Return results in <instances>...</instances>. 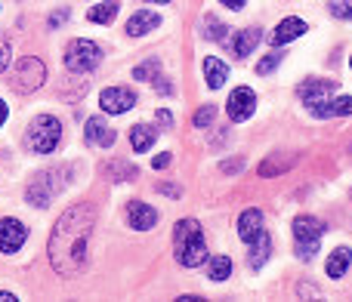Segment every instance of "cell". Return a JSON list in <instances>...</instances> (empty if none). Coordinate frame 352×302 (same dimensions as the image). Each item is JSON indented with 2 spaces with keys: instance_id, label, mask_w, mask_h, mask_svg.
Wrapping results in <instances>:
<instances>
[{
  "instance_id": "cell-1",
  "label": "cell",
  "mask_w": 352,
  "mask_h": 302,
  "mask_svg": "<svg viewBox=\"0 0 352 302\" xmlns=\"http://www.w3.org/2000/svg\"><path fill=\"white\" fill-rule=\"evenodd\" d=\"M93 222H96V210H93V204H74V207H68V210L59 216V222L53 225L47 253H50V262H53V268L59 275L84 272L87 244H90V235H93Z\"/></svg>"
},
{
  "instance_id": "cell-2",
  "label": "cell",
  "mask_w": 352,
  "mask_h": 302,
  "mask_svg": "<svg viewBox=\"0 0 352 302\" xmlns=\"http://www.w3.org/2000/svg\"><path fill=\"white\" fill-rule=\"evenodd\" d=\"M173 253L176 262L186 268H201L207 262V244L201 235L198 219H179L173 229Z\"/></svg>"
},
{
  "instance_id": "cell-3",
  "label": "cell",
  "mask_w": 352,
  "mask_h": 302,
  "mask_svg": "<svg viewBox=\"0 0 352 302\" xmlns=\"http://www.w3.org/2000/svg\"><path fill=\"white\" fill-rule=\"evenodd\" d=\"M324 222H318L316 216H297L294 219V250L303 262L316 259L318 247H322Z\"/></svg>"
},
{
  "instance_id": "cell-4",
  "label": "cell",
  "mask_w": 352,
  "mask_h": 302,
  "mask_svg": "<svg viewBox=\"0 0 352 302\" xmlns=\"http://www.w3.org/2000/svg\"><path fill=\"white\" fill-rule=\"evenodd\" d=\"M59 139H62L59 117L41 115V117H34V121L28 124V146L34 148V151H41V154H50V151H56Z\"/></svg>"
},
{
  "instance_id": "cell-5",
  "label": "cell",
  "mask_w": 352,
  "mask_h": 302,
  "mask_svg": "<svg viewBox=\"0 0 352 302\" xmlns=\"http://www.w3.org/2000/svg\"><path fill=\"white\" fill-rule=\"evenodd\" d=\"M102 47L93 40H72L65 47V65L68 71L74 74H90L99 68V62H102Z\"/></svg>"
},
{
  "instance_id": "cell-6",
  "label": "cell",
  "mask_w": 352,
  "mask_h": 302,
  "mask_svg": "<svg viewBox=\"0 0 352 302\" xmlns=\"http://www.w3.org/2000/svg\"><path fill=\"white\" fill-rule=\"evenodd\" d=\"M65 182H68V176H59V170H47V173H37L34 176V182H31V188H28V204H34V207H50V200L56 198V194L65 188Z\"/></svg>"
},
{
  "instance_id": "cell-7",
  "label": "cell",
  "mask_w": 352,
  "mask_h": 302,
  "mask_svg": "<svg viewBox=\"0 0 352 302\" xmlns=\"http://www.w3.org/2000/svg\"><path fill=\"white\" fill-rule=\"evenodd\" d=\"M43 80H47V68H43V62L34 59V56H25L19 65H12V84H16L19 93L41 90Z\"/></svg>"
},
{
  "instance_id": "cell-8",
  "label": "cell",
  "mask_w": 352,
  "mask_h": 302,
  "mask_svg": "<svg viewBox=\"0 0 352 302\" xmlns=\"http://www.w3.org/2000/svg\"><path fill=\"white\" fill-rule=\"evenodd\" d=\"M226 111H229L232 124L250 121V115L256 111V93L250 90V86H238V90H232L229 102H226Z\"/></svg>"
},
{
  "instance_id": "cell-9",
  "label": "cell",
  "mask_w": 352,
  "mask_h": 302,
  "mask_svg": "<svg viewBox=\"0 0 352 302\" xmlns=\"http://www.w3.org/2000/svg\"><path fill=\"white\" fill-rule=\"evenodd\" d=\"M337 90V84L334 80H328V78H309V80H303V84L297 86V96H300V102L306 105V108H316V105H322L324 99H331V93Z\"/></svg>"
},
{
  "instance_id": "cell-10",
  "label": "cell",
  "mask_w": 352,
  "mask_h": 302,
  "mask_svg": "<svg viewBox=\"0 0 352 302\" xmlns=\"http://www.w3.org/2000/svg\"><path fill=\"white\" fill-rule=\"evenodd\" d=\"M25 237H28V229H25L19 219H12V216L0 219V253L3 256L19 253L22 244H25Z\"/></svg>"
},
{
  "instance_id": "cell-11",
  "label": "cell",
  "mask_w": 352,
  "mask_h": 302,
  "mask_svg": "<svg viewBox=\"0 0 352 302\" xmlns=\"http://www.w3.org/2000/svg\"><path fill=\"white\" fill-rule=\"evenodd\" d=\"M99 105H102L105 115H124V111H130L136 105V93L124 90V86H109L99 96Z\"/></svg>"
},
{
  "instance_id": "cell-12",
  "label": "cell",
  "mask_w": 352,
  "mask_h": 302,
  "mask_svg": "<svg viewBox=\"0 0 352 302\" xmlns=\"http://www.w3.org/2000/svg\"><path fill=\"white\" fill-rule=\"evenodd\" d=\"M127 222L136 231H152L158 225V210L148 207L146 200H130L127 204Z\"/></svg>"
},
{
  "instance_id": "cell-13",
  "label": "cell",
  "mask_w": 352,
  "mask_h": 302,
  "mask_svg": "<svg viewBox=\"0 0 352 302\" xmlns=\"http://www.w3.org/2000/svg\"><path fill=\"white\" fill-rule=\"evenodd\" d=\"M84 136H87V142H90V146H96V148H111V146H115V130H111L99 115H93L90 121H87Z\"/></svg>"
},
{
  "instance_id": "cell-14",
  "label": "cell",
  "mask_w": 352,
  "mask_h": 302,
  "mask_svg": "<svg viewBox=\"0 0 352 302\" xmlns=\"http://www.w3.org/2000/svg\"><path fill=\"white\" fill-rule=\"evenodd\" d=\"M306 34V22L303 19H297V16H291V19H281L278 25H275V31H272V47H285V43H291V40H297V37H303Z\"/></svg>"
},
{
  "instance_id": "cell-15",
  "label": "cell",
  "mask_w": 352,
  "mask_h": 302,
  "mask_svg": "<svg viewBox=\"0 0 352 302\" xmlns=\"http://www.w3.org/2000/svg\"><path fill=\"white\" fill-rule=\"evenodd\" d=\"M266 231V222H263V213L260 210H244L241 216H238V237H241L244 244L256 241V235H263Z\"/></svg>"
},
{
  "instance_id": "cell-16",
  "label": "cell",
  "mask_w": 352,
  "mask_h": 302,
  "mask_svg": "<svg viewBox=\"0 0 352 302\" xmlns=\"http://www.w3.org/2000/svg\"><path fill=\"white\" fill-rule=\"evenodd\" d=\"M260 37H263V31H260V28H244V31H238V34H235V40L229 43L232 56H235V59H248V56L256 49V43H260Z\"/></svg>"
},
{
  "instance_id": "cell-17",
  "label": "cell",
  "mask_w": 352,
  "mask_h": 302,
  "mask_svg": "<svg viewBox=\"0 0 352 302\" xmlns=\"http://www.w3.org/2000/svg\"><path fill=\"white\" fill-rule=\"evenodd\" d=\"M158 25H161V16H158V12L140 10V12H133V16H130L127 34H130V37H142V34H148V31H155Z\"/></svg>"
},
{
  "instance_id": "cell-18",
  "label": "cell",
  "mask_w": 352,
  "mask_h": 302,
  "mask_svg": "<svg viewBox=\"0 0 352 302\" xmlns=\"http://www.w3.org/2000/svg\"><path fill=\"white\" fill-rule=\"evenodd\" d=\"M312 115L316 117H346L352 115V96H337V99H324L322 105H316L312 108Z\"/></svg>"
},
{
  "instance_id": "cell-19",
  "label": "cell",
  "mask_w": 352,
  "mask_h": 302,
  "mask_svg": "<svg viewBox=\"0 0 352 302\" xmlns=\"http://www.w3.org/2000/svg\"><path fill=\"white\" fill-rule=\"evenodd\" d=\"M204 80L210 90H223V84L229 80V65H226L223 59H213V56H207L204 59Z\"/></svg>"
},
{
  "instance_id": "cell-20",
  "label": "cell",
  "mask_w": 352,
  "mask_h": 302,
  "mask_svg": "<svg viewBox=\"0 0 352 302\" xmlns=\"http://www.w3.org/2000/svg\"><path fill=\"white\" fill-rule=\"evenodd\" d=\"M248 247H250V268H254V272H260L263 262L272 256V237L263 231V235H256V241H250Z\"/></svg>"
},
{
  "instance_id": "cell-21",
  "label": "cell",
  "mask_w": 352,
  "mask_h": 302,
  "mask_svg": "<svg viewBox=\"0 0 352 302\" xmlns=\"http://www.w3.org/2000/svg\"><path fill=\"white\" fill-rule=\"evenodd\" d=\"M349 262H352V250L349 247H337L334 253L328 256V266H324V272H328V278H343V275L349 272Z\"/></svg>"
},
{
  "instance_id": "cell-22",
  "label": "cell",
  "mask_w": 352,
  "mask_h": 302,
  "mask_svg": "<svg viewBox=\"0 0 352 302\" xmlns=\"http://www.w3.org/2000/svg\"><path fill=\"white\" fill-rule=\"evenodd\" d=\"M155 139H158V133H155V127H148V124H136L133 130H130V146L133 151H148L155 146Z\"/></svg>"
},
{
  "instance_id": "cell-23",
  "label": "cell",
  "mask_w": 352,
  "mask_h": 302,
  "mask_svg": "<svg viewBox=\"0 0 352 302\" xmlns=\"http://www.w3.org/2000/svg\"><path fill=\"white\" fill-rule=\"evenodd\" d=\"M294 161H297V154H272V157H266V161L260 163V176H278V173H285V170L294 167Z\"/></svg>"
},
{
  "instance_id": "cell-24",
  "label": "cell",
  "mask_w": 352,
  "mask_h": 302,
  "mask_svg": "<svg viewBox=\"0 0 352 302\" xmlns=\"http://www.w3.org/2000/svg\"><path fill=\"white\" fill-rule=\"evenodd\" d=\"M115 16H118V3H115V0H105V3L93 6V10L87 12V19H90L93 25H111V22H115Z\"/></svg>"
},
{
  "instance_id": "cell-25",
  "label": "cell",
  "mask_w": 352,
  "mask_h": 302,
  "mask_svg": "<svg viewBox=\"0 0 352 302\" xmlns=\"http://www.w3.org/2000/svg\"><path fill=\"white\" fill-rule=\"evenodd\" d=\"M229 275H232V259H229V256L207 259V278H210V281H226Z\"/></svg>"
},
{
  "instance_id": "cell-26",
  "label": "cell",
  "mask_w": 352,
  "mask_h": 302,
  "mask_svg": "<svg viewBox=\"0 0 352 302\" xmlns=\"http://www.w3.org/2000/svg\"><path fill=\"white\" fill-rule=\"evenodd\" d=\"M204 37L207 40H217V43H223L226 37H229V28H226L223 22H217L213 16H207L204 19Z\"/></svg>"
},
{
  "instance_id": "cell-27",
  "label": "cell",
  "mask_w": 352,
  "mask_h": 302,
  "mask_svg": "<svg viewBox=\"0 0 352 302\" xmlns=\"http://www.w3.org/2000/svg\"><path fill=\"white\" fill-rule=\"evenodd\" d=\"M161 74V65L155 59H148V62H142L140 68H133V80H155Z\"/></svg>"
},
{
  "instance_id": "cell-28",
  "label": "cell",
  "mask_w": 352,
  "mask_h": 302,
  "mask_svg": "<svg viewBox=\"0 0 352 302\" xmlns=\"http://www.w3.org/2000/svg\"><path fill=\"white\" fill-rule=\"evenodd\" d=\"M213 121H217V108H213V105H201V108H198V115H195V127H201V130H204V127H210V124Z\"/></svg>"
},
{
  "instance_id": "cell-29",
  "label": "cell",
  "mask_w": 352,
  "mask_h": 302,
  "mask_svg": "<svg viewBox=\"0 0 352 302\" xmlns=\"http://www.w3.org/2000/svg\"><path fill=\"white\" fill-rule=\"evenodd\" d=\"M109 176L111 179H136V167H130V163H124V161H115Z\"/></svg>"
},
{
  "instance_id": "cell-30",
  "label": "cell",
  "mask_w": 352,
  "mask_h": 302,
  "mask_svg": "<svg viewBox=\"0 0 352 302\" xmlns=\"http://www.w3.org/2000/svg\"><path fill=\"white\" fill-rule=\"evenodd\" d=\"M328 10H331V16H337V19H352V0H331Z\"/></svg>"
},
{
  "instance_id": "cell-31",
  "label": "cell",
  "mask_w": 352,
  "mask_h": 302,
  "mask_svg": "<svg viewBox=\"0 0 352 302\" xmlns=\"http://www.w3.org/2000/svg\"><path fill=\"white\" fill-rule=\"evenodd\" d=\"M278 62H281V56H278V53L263 56V59L256 62V74H263V78H266V74H272L275 68H278Z\"/></svg>"
},
{
  "instance_id": "cell-32",
  "label": "cell",
  "mask_w": 352,
  "mask_h": 302,
  "mask_svg": "<svg viewBox=\"0 0 352 302\" xmlns=\"http://www.w3.org/2000/svg\"><path fill=\"white\" fill-rule=\"evenodd\" d=\"M10 59H12V47H10V40H6V37H0V74L6 71Z\"/></svg>"
},
{
  "instance_id": "cell-33",
  "label": "cell",
  "mask_w": 352,
  "mask_h": 302,
  "mask_svg": "<svg viewBox=\"0 0 352 302\" xmlns=\"http://www.w3.org/2000/svg\"><path fill=\"white\" fill-rule=\"evenodd\" d=\"M155 93H161V96H170V93H173V84H170L167 78H161V74H158V78H155Z\"/></svg>"
},
{
  "instance_id": "cell-34",
  "label": "cell",
  "mask_w": 352,
  "mask_h": 302,
  "mask_svg": "<svg viewBox=\"0 0 352 302\" xmlns=\"http://www.w3.org/2000/svg\"><path fill=\"white\" fill-rule=\"evenodd\" d=\"M170 161H173L170 151H164V154H158V157L152 161V167H155V170H167V167H170Z\"/></svg>"
},
{
  "instance_id": "cell-35",
  "label": "cell",
  "mask_w": 352,
  "mask_h": 302,
  "mask_svg": "<svg viewBox=\"0 0 352 302\" xmlns=\"http://www.w3.org/2000/svg\"><path fill=\"white\" fill-rule=\"evenodd\" d=\"M158 124H161L164 130H170V127H173V115H170L167 108H161V111H158Z\"/></svg>"
},
{
  "instance_id": "cell-36",
  "label": "cell",
  "mask_w": 352,
  "mask_h": 302,
  "mask_svg": "<svg viewBox=\"0 0 352 302\" xmlns=\"http://www.w3.org/2000/svg\"><path fill=\"white\" fill-rule=\"evenodd\" d=\"M158 191H161V194H170V198H179V188H176V185H167V182H164V185H158Z\"/></svg>"
},
{
  "instance_id": "cell-37",
  "label": "cell",
  "mask_w": 352,
  "mask_h": 302,
  "mask_svg": "<svg viewBox=\"0 0 352 302\" xmlns=\"http://www.w3.org/2000/svg\"><path fill=\"white\" fill-rule=\"evenodd\" d=\"M244 167V161H226V173H238V170H241Z\"/></svg>"
},
{
  "instance_id": "cell-38",
  "label": "cell",
  "mask_w": 352,
  "mask_h": 302,
  "mask_svg": "<svg viewBox=\"0 0 352 302\" xmlns=\"http://www.w3.org/2000/svg\"><path fill=\"white\" fill-rule=\"evenodd\" d=\"M219 3L229 6V10H244V3H248V0H219Z\"/></svg>"
},
{
  "instance_id": "cell-39",
  "label": "cell",
  "mask_w": 352,
  "mask_h": 302,
  "mask_svg": "<svg viewBox=\"0 0 352 302\" xmlns=\"http://www.w3.org/2000/svg\"><path fill=\"white\" fill-rule=\"evenodd\" d=\"M65 19H68V10H62V12H56V16L50 19V25H53V28H56V25H62V22H65Z\"/></svg>"
},
{
  "instance_id": "cell-40",
  "label": "cell",
  "mask_w": 352,
  "mask_h": 302,
  "mask_svg": "<svg viewBox=\"0 0 352 302\" xmlns=\"http://www.w3.org/2000/svg\"><path fill=\"white\" fill-rule=\"evenodd\" d=\"M3 121H6V102L0 99V127H3Z\"/></svg>"
},
{
  "instance_id": "cell-41",
  "label": "cell",
  "mask_w": 352,
  "mask_h": 302,
  "mask_svg": "<svg viewBox=\"0 0 352 302\" xmlns=\"http://www.w3.org/2000/svg\"><path fill=\"white\" fill-rule=\"evenodd\" d=\"M6 299H10V302H12V299H16V297H12V293H0V302H6Z\"/></svg>"
},
{
  "instance_id": "cell-42",
  "label": "cell",
  "mask_w": 352,
  "mask_h": 302,
  "mask_svg": "<svg viewBox=\"0 0 352 302\" xmlns=\"http://www.w3.org/2000/svg\"><path fill=\"white\" fill-rule=\"evenodd\" d=\"M148 3H170V0H148Z\"/></svg>"
},
{
  "instance_id": "cell-43",
  "label": "cell",
  "mask_w": 352,
  "mask_h": 302,
  "mask_svg": "<svg viewBox=\"0 0 352 302\" xmlns=\"http://www.w3.org/2000/svg\"><path fill=\"white\" fill-rule=\"evenodd\" d=\"M349 65H352V59H349Z\"/></svg>"
}]
</instances>
